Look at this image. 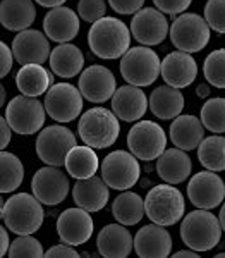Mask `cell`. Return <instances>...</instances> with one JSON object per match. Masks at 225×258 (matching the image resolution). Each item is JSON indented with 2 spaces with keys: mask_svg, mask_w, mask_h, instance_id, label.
<instances>
[{
  "mask_svg": "<svg viewBox=\"0 0 225 258\" xmlns=\"http://www.w3.org/2000/svg\"><path fill=\"white\" fill-rule=\"evenodd\" d=\"M205 124L201 119L194 117V115H177L170 124V140H172L174 147L182 148L186 152L196 150L205 140Z\"/></svg>",
  "mask_w": 225,
  "mask_h": 258,
  "instance_id": "484cf974",
  "label": "cell"
},
{
  "mask_svg": "<svg viewBox=\"0 0 225 258\" xmlns=\"http://www.w3.org/2000/svg\"><path fill=\"white\" fill-rule=\"evenodd\" d=\"M208 95H210V86L199 85L198 86V97H208Z\"/></svg>",
  "mask_w": 225,
  "mask_h": 258,
  "instance_id": "c3c4849f",
  "label": "cell"
},
{
  "mask_svg": "<svg viewBox=\"0 0 225 258\" xmlns=\"http://www.w3.org/2000/svg\"><path fill=\"white\" fill-rule=\"evenodd\" d=\"M112 215L124 226H136L146 215L144 200L132 191H122L112 203Z\"/></svg>",
  "mask_w": 225,
  "mask_h": 258,
  "instance_id": "4dcf8cb0",
  "label": "cell"
},
{
  "mask_svg": "<svg viewBox=\"0 0 225 258\" xmlns=\"http://www.w3.org/2000/svg\"><path fill=\"white\" fill-rule=\"evenodd\" d=\"M205 19L211 30L225 35V0H208L205 6Z\"/></svg>",
  "mask_w": 225,
  "mask_h": 258,
  "instance_id": "74e56055",
  "label": "cell"
},
{
  "mask_svg": "<svg viewBox=\"0 0 225 258\" xmlns=\"http://www.w3.org/2000/svg\"><path fill=\"white\" fill-rule=\"evenodd\" d=\"M14 52H12V48L7 47V43H2L0 45V74H2V78H6L7 74L11 73L12 66H14Z\"/></svg>",
  "mask_w": 225,
  "mask_h": 258,
  "instance_id": "b9f144b4",
  "label": "cell"
},
{
  "mask_svg": "<svg viewBox=\"0 0 225 258\" xmlns=\"http://www.w3.org/2000/svg\"><path fill=\"white\" fill-rule=\"evenodd\" d=\"M36 9L33 0H2L0 23L9 31H24L35 23Z\"/></svg>",
  "mask_w": 225,
  "mask_h": 258,
  "instance_id": "4316f807",
  "label": "cell"
},
{
  "mask_svg": "<svg viewBox=\"0 0 225 258\" xmlns=\"http://www.w3.org/2000/svg\"><path fill=\"white\" fill-rule=\"evenodd\" d=\"M127 147L139 160H157L167 150V135L153 120H137L127 135Z\"/></svg>",
  "mask_w": 225,
  "mask_h": 258,
  "instance_id": "30bf717a",
  "label": "cell"
},
{
  "mask_svg": "<svg viewBox=\"0 0 225 258\" xmlns=\"http://www.w3.org/2000/svg\"><path fill=\"white\" fill-rule=\"evenodd\" d=\"M131 33L132 36L146 47L160 45L170 33L169 21L160 9H146L137 11L131 19Z\"/></svg>",
  "mask_w": 225,
  "mask_h": 258,
  "instance_id": "9a60e30c",
  "label": "cell"
},
{
  "mask_svg": "<svg viewBox=\"0 0 225 258\" xmlns=\"http://www.w3.org/2000/svg\"><path fill=\"white\" fill-rule=\"evenodd\" d=\"M12 131H14V129L11 127V124L7 122V119L6 117L0 119V133H2V141H0V148H2V150H6L7 145L11 143Z\"/></svg>",
  "mask_w": 225,
  "mask_h": 258,
  "instance_id": "ee69618b",
  "label": "cell"
},
{
  "mask_svg": "<svg viewBox=\"0 0 225 258\" xmlns=\"http://www.w3.org/2000/svg\"><path fill=\"white\" fill-rule=\"evenodd\" d=\"M199 119L208 131L216 133V135L225 133V98L216 97L205 102V105L201 107Z\"/></svg>",
  "mask_w": 225,
  "mask_h": 258,
  "instance_id": "e575fe53",
  "label": "cell"
},
{
  "mask_svg": "<svg viewBox=\"0 0 225 258\" xmlns=\"http://www.w3.org/2000/svg\"><path fill=\"white\" fill-rule=\"evenodd\" d=\"M97 248L102 256L126 258L134 248V239L124 224H108L98 232Z\"/></svg>",
  "mask_w": 225,
  "mask_h": 258,
  "instance_id": "cb8c5ba5",
  "label": "cell"
},
{
  "mask_svg": "<svg viewBox=\"0 0 225 258\" xmlns=\"http://www.w3.org/2000/svg\"><path fill=\"white\" fill-rule=\"evenodd\" d=\"M187 197L196 209H216L225 198V182L213 170H201L187 182Z\"/></svg>",
  "mask_w": 225,
  "mask_h": 258,
  "instance_id": "4fadbf2b",
  "label": "cell"
},
{
  "mask_svg": "<svg viewBox=\"0 0 225 258\" xmlns=\"http://www.w3.org/2000/svg\"><path fill=\"white\" fill-rule=\"evenodd\" d=\"M134 249L137 256L143 258H165L172 251V238L165 226L148 224L136 232Z\"/></svg>",
  "mask_w": 225,
  "mask_h": 258,
  "instance_id": "44dd1931",
  "label": "cell"
},
{
  "mask_svg": "<svg viewBox=\"0 0 225 258\" xmlns=\"http://www.w3.org/2000/svg\"><path fill=\"white\" fill-rule=\"evenodd\" d=\"M9 256H33V258H38V256H45L43 246L36 238H33L31 234H24L16 238L11 243L9 248Z\"/></svg>",
  "mask_w": 225,
  "mask_h": 258,
  "instance_id": "8d00e7d4",
  "label": "cell"
},
{
  "mask_svg": "<svg viewBox=\"0 0 225 258\" xmlns=\"http://www.w3.org/2000/svg\"><path fill=\"white\" fill-rule=\"evenodd\" d=\"M0 95H2V105H6V88H0Z\"/></svg>",
  "mask_w": 225,
  "mask_h": 258,
  "instance_id": "f907efd6",
  "label": "cell"
},
{
  "mask_svg": "<svg viewBox=\"0 0 225 258\" xmlns=\"http://www.w3.org/2000/svg\"><path fill=\"white\" fill-rule=\"evenodd\" d=\"M50 69L59 78H76L81 74L85 68V55L76 45L72 43H60L50 53Z\"/></svg>",
  "mask_w": 225,
  "mask_h": 258,
  "instance_id": "f1b7e54d",
  "label": "cell"
},
{
  "mask_svg": "<svg viewBox=\"0 0 225 258\" xmlns=\"http://www.w3.org/2000/svg\"><path fill=\"white\" fill-rule=\"evenodd\" d=\"M31 189L43 205H60L69 195V177L59 167L47 165L35 172Z\"/></svg>",
  "mask_w": 225,
  "mask_h": 258,
  "instance_id": "5bb4252c",
  "label": "cell"
},
{
  "mask_svg": "<svg viewBox=\"0 0 225 258\" xmlns=\"http://www.w3.org/2000/svg\"><path fill=\"white\" fill-rule=\"evenodd\" d=\"M198 160L208 170H225V138L222 135L208 136L198 147Z\"/></svg>",
  "mask_w": 225,
  "mask_h": 258,
  "instance_id": "d6a6232c",
  "label": "cell"
},
{
  "mask_svg": "<svg viewBox=\"0 0 225 258\" xmlns=\"http://www.w3.org/2000/svg\"><path fill=\"white\" fill-rule=\"evenodd\" d=\"M79 138L85 145L103 150L117 141L120 133V122L114 110L93 107L81 115L78 124Z\"/></svg>",
  "mask_w": 225,
  "mask_h": 258,
  "instance_id": "3957f363",
  "label": "cell"
},
{
  "mask_svg": "<svg viewBox=\"0 0 225 258\" xmlns=\"http://www.w3.org/2000/svg\"><path fill=\"white\" fill-rule=\"evenodd\" d=\"M146 217L160 226H174L184 217L186 202L182 193L172 184H157L148 191L144 198Z\"/></svg>",
  "mask_w": 225,
  "mask_h": 258,
  "instance_id": "5b68a950",
  "label": "cell"
},
{
  "mask_svg": "<svg viewBox=\"0 0 225 258\" xmlns=\"http://www.w3.org/2000/svg\"><path fill=\"white\" fill-rule=\"evenodd\" d=\"M79 14L64 6L53 7L43 19V31L57 43H69L79 33Z\"/></svg>",
  "mask_w": 225,
  "mask_h": 258,
  "instance_id": "7402d4cb",
  "label": "cell"
},
{
  "mask_svg": "<svg viewBox=\"0 0 225 258\" xmlns=\"http://www.w3.org/2000/svg\"><path fill=\"white\" fill-rule=\"evenodd\" d=\"M131 28L117 18H102L91 24L88 31V45L100 59H120L131 47Z\"/></svg>",
  "mask_w": 225,
  "mask_h": 258,
  "instance_id": "6da1fadb",
  "label": "cell"
},
{
  "mask_svg": "<svg viewBox=\"0 0 225 258\" xmlns=\"http://www.w3.org/2000/svg\"><path fill=\"white\" fill-rule=\"evenodd\" d=\"M91 212L76 207V209L64 210L57 219V232L62 243H67L70 246H81L88 243L93 236V219Z\"/></svg>",
  "mask_w": 225,
  "mask_h": 258,
  "instance_id": "2e32d148",
  "label": "cell"
},
{
  "mask_svg": "<svg viewBox=\"0 0 225 258\" xmlns=\"http://www.w3.org/2000/svg\"><path fill=\"white\" fill-rule=\"evenodd\" d=\"M36 4H40L41 7H48V9H53V7L64 6L67 0H35Z\"/></svg>",
  "mask_w": 225,
  "mask_h": 258,
  "instance_id": "bcb514c9",
  "label": "cell"
},
{
  "mask_svg": "<svg viewBox=\"0 0 225 258\" xmlns=\"http://www.w3.org/2000/svg\"><path fill=\"white\" fill-rule=\"evenodd\" d=\"M78 88L83 97L91 103H103L117 91V81L110 69L105 66H90L79 76Z\"/></svg>",
  "mask_w": 225,
  "mask_h": 258,
  "instance_id": "e0dca14e",
  "label": "cell"
},
{
  "mask_svg": "<svg viewBox=\"0 0 225 258\" xmlns=\"http://www.w3.org/2000/svg\"><path fill=\"white\" fill-rule=\"evenodd\" d=\"M47 109L45 103H41L36 97H26L21 93L7 103L6 119L18 135L30 136L40 133L45 124Z\"/></svg>",
  "mask_w": 225,
  "mask_h": 258,
  "instance_id": "ba28073f",
  "label": "cell"
},
{
  "mask_svg": "<svg viewBox=\"0 0 225 258\" xmlns=\"http://www.w3.org/2000/svg\"><path fill=\"white\" fill-rule=\"evenodd\" d=\"M100 167V159L93 147L85 145V147H74L67 153L65 159V169L67 174L74 179H86L97 174Z\"/></svg>",
  "mask_w": 225,
  "mask_h": 258,
  "instance_id": "1f68e13d",
  "label": "cell"
},
{
  "mask_svg": "<svg viewBox=\"0 0 225 258\" xmlns=\"http://www.w3.org/2000/svg\"><path fill=\"white\" fill-rule=\"evenodd\" d=\"M174 256L176 258H198L199 256V251H196V249H181V251H176L174 253Z\"/></svg>",
  "mask_w": 225,
  "mask_h": 258,
  "instance_id": "7dc6e473",
  "label": "cell"
},
{
  "mask_svg": "<svg viewBox=\"0 0 225 258\" xmlns=\"http://www.w3.org/2000/svg\"><path fill=\"white\" fill-rule=\"evenodd\" d=\"M222 224L210 210L198 209L187 214L181 224V238L187 248L196 251H210L222 238Z\"/></svg>",
  "mask_w": 225,
  "mask_h": 258,
  "instance_id": "277c9868",
  "label": "cell"
},
{
  "mask_svg": "<svg viewBox=\"0 0 225 258\" xmlns=\"http://www.w3.org/2000/svg\"><path fill=\"white\" fill-rule=\"evenodd\" d=\"M198 76V64L191 57V53L176 50L162 60V78L167 85L176 88H187Z\"/></svg>",
  "mask_w": 225,
  "mask_h": 258,
  "instance_id": "d6986e66",
  "label": "cell"
},
{
  "mask_svg": "<svg viewBox=\"0 0 225 258\" xmlns=\"http://www.w3.org/2000/svg\"><path fill=\"white\" fill-rule=\"evenodd\" d=\"M45 256H72V258H76V256H79V253L74 249V246L64 243V244H57V246H52L50 249H47V251H45Z\"/></svg>",
  "mask_w": 225,
  "mask_h": 258,
  "instance_id": "7bdbcfd3",
  "label": "cell"
},
{
  "mask_svg": "<svg viewBox=\"0 0 225 258\" xmlns=\"http://www.w3.org/2000/svg\"><path fill=\"white\" fill-rule=\"evenodd\" d=\"M43 203L35 195L18 193L2 203V219L4 224L14 234H35L40 231L45 219Z\"/></svg>",
  "mask_w": 225,
  "mask_h": 258,
  "instance_id": "7a4b0ae2",
  "label": "cell"
},
{
  "mask_svg": "<svg viewBox=\"0 0 225 258\" xmlns=\"http://www.w3.org/2000/svg\"><path fill=\"white\" fill-rule=\"evenodd\" d=\"M191 170H193V162L182 148H169L157 159L158 176L169 184L184 182L191 176Z\"/></svg>",
  "mask_w": 225,
  "mask_h": 258,
  "instance_id": "d4e9b609",
  "label": "cell"
},
{
  "mask_svg": "<svg viewBox=\"0 0 225 258\" xmlns=\"http://www.w3.org/2000/svg\"><path fill=\"white\" fill-rule=\"evenodd\" d=\"M108 6L117 12V14L129 16V14H136L137 11L143 9L144 0H108Z\"/></svg>",
  "mask_w": 225,
  "mask_h": 258,
  "instance_id": "60d3db41",
  "label": "cell"
},
{
  "mask_svg": "<svg viewBox=\"0 0 225 258\" xmlns=\"http://www.w3.org/2000/svg\"><path fill=\"white\" fill-rule=\"evenodd\" d=\"M210 24L205 18L193 12H184L170 26V41L177 50L187 53L201 52L210 43Z\"/></svg>",
  "mask_w": 225,
  "mask_h": 258,
  "instance_id": "52a82bcc",
  "label": "cell"
},
{
  "mask_svg": "<svg viewBox=\"0 0 225 258\" xmlns=\"http://www.w3.org/2000/svg\"><path fill=\"white\" fill-rule=\"evenodd\" d=\"M120 74L129 85L149 86L162 74V60L149 47H132L122 55Z\"/></svg>",
  "mask_w": 225,
  "mask_h": 258,
  "instance_id": "8992f818",
  "label": "cell"
},
{
  "mask_svg": "<svg viewBox=\"0 0 225 258\" xmlns=\"http://www.w3.org/2000/svg\"><path fill=\"white\" fill-rule=\"evenodd\" d=\"M148 107V97L141 90V86H120L112 97V110L124 122H137L139 119H143Z\"/></svg>",
  "mask_w": 225,
  "mask_h": 258,
  "instance_id": "ffe728a7",
  "label": "cell"
},
{
  "mask_svg": "<svg viewBox=\"0 0 225 258\" xmlns=\"http://www.w3.org/2000/svg\"><path fill=\"white\" fill-rule=\"evenodd\" d=\"M0 191L4 195L12 193L21 186L24 179V165L14 153L6 152L2 150V155H0Z\"/></svg>",
  "mask_w": 225,
  "mask_h": 258,
  "instance_id": "836d02e7",
  "label": "cell"
},
{
  "mask_svg": "<svg viewBox=\"0 0 225 258\" xmlns=\"http://www.w3.org/2000/svg\"><path fill=\"white\" fill-rule=\"evenodd\" d=\"M110 186L103 181V177L91 176L86 179H76L72 188L74 203L88 212H100L107 207L110 198Z\"/></svg>",
  "mask_w": 225,
  "mask_h": 258,
  "instance_id": "603a6c76",
  "label": "cell"
},
{
  "mask_svg": "<svg viewBox=\"0 0 225 258\" xmlns=\"http://www.w3.org/2000/svg\"><path fill=\"white\" fill-rule=\"evenodd\" d=\"M191 2L193 0H153L157 9H160L164 14H170V16L182 14L186 9H189Z\"/></svg>",
  "mask_w": 225,
  "mask_h": 258,
  "instance_id": "ab89813d",
  "label": "cell"
},
{
  "mask_svg": "<svg viewBox=\"0 0 225 258\" xmlns=\"http://www.w3.org/2000/svg\"><path fill=\"white\" fill-rule=\"evenodd\" d=\"M48 36L38 30L21 31L12 41V52L19 64H43L50 59V43Z\"/></svg>",
  "mask_w": 225,
  "mask_h": 258,
  "instance_id": "ac0fdd59",
  "label": "cell"
},
{
  "mask_svg": "<svg viewBox=\"0 0 225 258\" xmlns=\"http://www.w3.org/2000/svg\"><path fill=\"white\" fill-rule=\"evenodd\" d=\"M203 74L215 88H225V48L213 50L205 59Z\"/></svg>",
  "mask_w": 225,
  "mask_h": 258,
  "instance_id": "d590c367",
  "label": "cell"
},
{
  "mask_svg": "<svg viewBox=\"0 0 225 258\" xmlns=\"http://www.w3.org/2000/svg\"><path fill=\"white\" fill-rule=\"evenodd\" d=\"M83 98L81 90L70 83H57L45 95V109L57 122H72L81 115Z\"/></svg>",
  "mask_w": 225,
  "mask_h": 258,
  "instance_id": "7c38bea8",
  "label": "cell"
},
{
  "mask_svg": "<svg viewBox=\"0 0 225 258\" xmlns=\"http://www.w3.org/2000/svg\"><path fill=\"white\" fill-rule=\"evenodd\" d=\"M76 147V136L64 126H48L41 129L36 138V155L47 165H65L67 153Z\"/></svg>",
  "mask_w": 225,
  "mask_h": 258,
  "instance_id": "8fae6325",
  "label": "cell"
},
{
  "mask_svg": "<svg viewBox=\"0 0 225 258\" xmlns=\"http://www.w3.org/2000/svg\"><path fill=\"white\" fill-rule=\"evenodd\" d=\"M18 90L26 97H40L53 85V78L41 64H24L16 74Z\"/></svg>",
  "mask_w": 225,
  "mask_h": 258,
  "instance_id": "f546056e",
  "label": "cell"
},
{
  "mask_svg": "<svg viewBox=\"0 0 225 258\" xmlns=\"http://www.w3.org/2000/svg\"><path fill=\"white\" fill-rule=\"evenodd\" d=\"M7 226L0 227V236H2V243H0V255L6 256L9 253V248H11V243L12 241L9 239V232H7Z\"/></svg>",
  "mask_w": 225,
  "mask_h": 258,
  "instance_id": "f6af8a7d",
  "label": "cell"
},
{
  "mask_svg": "<svg viewBox=\"0 0 225 258\" xmlns=\"http://www.w3.org/2000/svg\"><path fill=\"white\" fill-rule=\"evenodd\" d=\"M107 2L105 0H79L78 2V14L86 23H97L98 19L105 18Z\"/></svg>",
  "mask_w": 225,
  "mask_h": 258,
  "instance_id": "f35d334b",
  "label": "cell"
},
{
  "mask_svg": "<svg viewBox=\"0 0 225 258\" xmlns=\"http://www.w3.org/2000/svg\"><path fill=\"white\" fill-rule=\"evenodd\" d=\"M100 170H102L103 181L112 189L117 191L132 188L141 176L139 159L132 152H124V150L108 153L100 165Z\"/></svg>",
  "mask_w": 225,
  "mask_h": 258,
  "instance_id": "9c48e42d",
  "label": "cell"
},
{
  "mask_svg": "<svg viewBox=\"0 0 225 258\" xmlns=\"http://www.w3.org/2000/svg\"><path fill=\"white\" fill-rule=\"evenodd\" d=\"M216 258H225V253H218V255H216Z\"/></svg>",
  "mask_w": 225,
  "mask_h": 258,
  "instance_id": "816d5d0a",
  "label": "cell"
},
{
  "mask_svg": "<svg viewBox=\"0 0 225 258\" xmlns=\"http://www.w3.org/2000/svg\"><path fill=\"white\" fill-rule=\"evenodd\" d=\"M218 219H220V224H222V229H223V232H225V203L222 205V210H220Z\"/></svg>",
  "mask_w": 225,
  "mask_h": 258,
  "instance_id": "681fc988",
  "label": "cell"
},
{
  "mask_svg": "<svg viewBox=\"0 0 225 258\" xmlns=\"http://www.w3.org/2000/svg\"><path fill=\"white\" fill-rule=\"evenodd\" d=\"M182 109H184V95L176 86L162 85L149 95V110L158 119H176L177 115H181Z\"/></svg>",
  "mask_w": 225,
  "mask_h": 258,
  "instance_id": "83f0119b",
  "label": "cell"
}]
</instances>
